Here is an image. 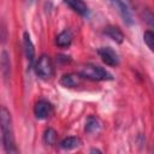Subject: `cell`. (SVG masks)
Instances as JSON below:
<instances>
[{
	"label": "cell",
	"mask_w": 154,
	"mask_h": 154,
	"mask_svg": "<svg viewBox=\"0 0 154 154\" xmlns=\"http://www.w3.org/2000/svg\"><path fill=\"white\" fill-rule=\"evenodd\" d=\"M146 19H147V22H148V24L153 28V31H154V16L150 13V12H146Z\"/></svg>",
	"instance_id": "e0dca14e"
},
{
	"label": "cell",
	"mask_w": 154,
	"mask_h": 154,
	"mask_svg": "<svg viewBox=\"0 0 154 154\" xmlns=\"http://www.w3.org/2000/svg\"><path fill=\"white\" fill-rule=\"evenodd\" d=\"M23 46H24V52H25V57L29 61V65L32 66L34 60H35V47L30 38L29 32H26V31L23 34Z\"/></svg>",
	"instance_id": "52a82bcc"
},
{
	"label": "cell",
	"mask_w": 154,
	"mask_h": 154,
	"mask_svg": "<svg viewBox=\"0 0 154 154\" xmlns=\"http://www.w3.org/2000/svg\"><path fill=\"white\" fill-rule=\"evenodd\" d=\"M81 76L83 78H87V79H90V81H112L113 77L112 75L106 71L103 67L101 66H97V65H85L82 67L81 70Z\"/></svg>",
	"instance_id": "7a4b0ae2"
},
{
	"label": "cell",
	"mask_w": 154,
	"mask_h": 154,
	"mask_svg": "<svg viewBox=\"0 0 154 154\" xmlns=\"http://www.w3.org/2000/svg\"><path fill=\"white\" fill-rule=\"evenodd\" d=\"M1 70H2V75L5 78L8 77L10 75V60H8V55L6 51H2L1 53Z\"/></svg>",
	"instance_id": "5bb4252c"
},
{
	"label": "cell",
	"mask_w": 154,
	"mask_h": 154,
	"mask_svg": "<svg viewBox=\"0 0 154 154\" xmlns=\"http://www.w3.org/2000/svg\"><path fill=\"white\" fill-rule=\"evenodd\" d=\"M82 78L83 77L81 76V73H66L61 77L60 84L65 88H75L81 83Z\"/></svg>",
	"instance_id": "ba28073f"
},
{
	"label": "cell",
	"mask_w": 154,
	"mask_h": 154,
	"mask_svg": "<svg viewBox=\"0 0 154 154\" xmlns=\"http://www.w3.org/2000/svg\"><path fill=\"white\" fill-rule=\"evenodd\" d=\"M0 122H1V135H2V144L6 153H17L14 146V137H13V129H12V119L8 109L2 106L0 113Z\"/></svg>",
	"instance_id": "6da1fadb"
},
{
	"label": "cell",
	"mask_w": 154,
	"mask_h": 154,
	"mask_svg": "<svg viewBox=\"0 0 154 154\" xmlns=\"http://www.w3.org/2000/svg\"><path fill=\"white\" fill-rule=\"evenodd\" d=\"M103 32L117 43H122L124 41V35L117 26H107V28H105Z\"/></svg>",
	"instance_id": "30bf717a"
},
{
	"label": "cell",
	"mask_w": 154,
	"mask_h": 154,
	"mask_svg": "<svg viewBox=\"0 0 154 154\" xmlns=\"http://www.w3.org/2000/svg\"><path fill=\"white\" fill-rule=\"evenodd\" d=\"M64 1L78 14H81L83 17H87L89 14V8L83 0H64Z\"/></svg>",
	"instance_id": "9c48e42d"
},
{
	"label": "cell",
	"mask_w": 154,
	"mask_h": 154,
	"mask_svg": "<svg viewBox=\"0 0 154 154\" xmlns=\"http://www.w3.org/2000/svg\"><path fill=\"white\" fill-rule=\"evenodd\" d=\"M111 4L118 10V12L120 13L123 20L128 24V25H131L134 23V19H132V16H131V12L128 7V5L125 4L124 0H109Z\"/></svg>",
	"instance_id": "8992f818"
},
{
	"label": "cell",
	"mask_w": 154,
	"mask_h": 154,
	"mask_svg": "<svg viewBox=\"0 0 154 154\" xmlns=\"http://www.w3.org/2000/svg\"><path fill=\"white\" fill-rule=\"evenodd\" d=\"M97 54L101 60L108 66H117L119 64V55L111 47H101L97 49Z\"/></svg>",
	"instance_id": "277c9868"
},
{
	"label": "cell",
	"mask_w": 154,
	"mask_h": 154,
	"mask_svg": "<svg viewBox=\"0 0 154 154\" xmlns=\"http://www.w3.org/2000/svg\"><path fill=\"white\" fill-rule=\"evenodd\" d=\"M101 129V123L97 118L90 116L87 122H85V131L89 132V134H94V132H97L99 130Z\"/></svg>",
	"instance_id": "4fadbf2b"
},
{
	"label": "cell",
	"mask_w": 154,
	"mask_h": 154,
	"mask_svg": "<svg viewBox=\"0 0 154 154\" xmlns=\"http://www.w3.org/2000/svg\"><path fill=\"white\" fill-rule=\"evenodd\" d=\"M81 140L78 138V137H73V136H71V137H66V138H64L61 142H60V148L61 149H64V150H72V149H75V148H77V147H79L81 146Z\"/></svg>",
	"instance_id": "8fae6325"
},
{
	"label": "cell",
	"mask_w": 154,
	"mask_h": 154,
	"mask_svg": "<svg viewBox=\"0 0 154 154\" xmlns=\"http://www.w3.org/2000/svg\"><path fill=\"white\" fill-rule=\"evenodd\" d=\"M52 109H53V106L49 101L47 100H40L36 102L35 107H34V113H35V117L37 119H46L51 116L52 113Z\"/></svg>",
	"instance_id": "5b68a950"
},
{
	"label": "cell",
	"mask_w": 154,
	"mask_h": 154,
	"mask_svg": "<svg viewBox=\"0 0 154 154\" xmlns=\"http://www.w3.org/2000/svg\"><path fill=\"white\" fill-rule=\"evenodd\" d=\"M43 141H45L46 144L53 146L55 143V141H57V132H55V130L52 129V128H48L45 131V134H43Z\"/></svg>",
	"instance_id": "9a60e30c"
},
{
	"label": "cell",
	"mask_w": 154,
	"mask_h": 154,
	"mask_svg": "<svg viewBox=\"0 0 154 154\" xmlns=\"http://www.w3.org/2000/svg\"><path fill=\"white\" fill-rule=\"evenodd\" d=\"M30 1H35V0H30Z\"/></svg>",
	"instance_id": "ac0fdd59"
},
{
	"label": "cell",
	"mask_w": 154,
	"mask_h": 154,
	"mask_svg": "<svg viewBox=\"0 0 154 154\" xmlns=\"http://www.w3.org/2000/svg\"><path fill=\"white\" fill-rule=\"evenodd\" d=\"M34 70L35 73L42 78V79H48L52 77L53 75V65H52V60L48 55H41L38 58V60L35 63L34 65Z\"/></svg>",
	"instance_id": "3957f363"
},
{
	"label": "cell",
	"mask_w": 154,
	"mask_h": 154,
	"mask_svg": "<svg viewBox=\"0 0 154 154\" xmlns=\"http://www.w3.org/2000/svg\"><path fill=\"white\" fill-rule=\"evenodd\" d=\"M143 41L148 46V48L152 52H154V31H152V30L144 31L143 32Z\"/></svg>",
	"instance_id": "2e32d148"
},
{
	"label": "cell",
	"mask_w": 154,
	"mask_h": 154,
	"mask_svg": "<svg viewBox=\"0 0 154 154\" xmlns=\"http://www.w3.org/2000/svg\"><path fill=\"white\" fill-rule=\"evenodd\" d=\"M57 45L59 47H69L72 42V34L70 30H64L61 31L58 36H57V40H55Z\"/></svg>",
	"instance_id": "7c38bea8"
}]
</instances>
